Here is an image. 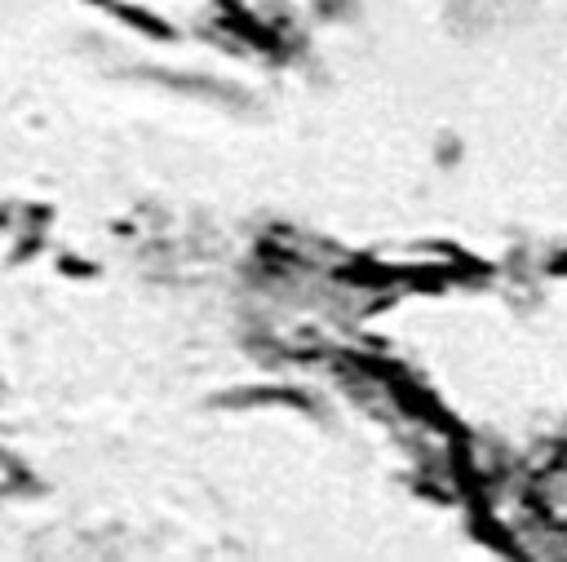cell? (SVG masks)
Here are the masks:
<instances>
[{"label": "cell", "mask_w": 567, "mask_h": 562, "mask_svg": "<svg viewBox=\"0 0 567 562\" xmlns=\"http://www.w3.org/2000/svg\"><path fill=\"white\" fill-rule=\"evenodd\" d=\"M443 9L465 31H492V27L518 22L532 9V0H443Z\"/></svg>", "instance_id": "obj_1"}, {"label": "cell", "mask_w": 567, "mask_h": 562, "mask_svg": "<svg viewBox=\"0 0 567 562\" xmlns=\"http://www.w3.org/2000/svg\"><path fill=\"white\" fill-rule=\"evenodd\" d=\"M27 491H35V478L27 473V465H22L18 456H9V451L0 447V500L27 496Z\"/></svg>", "instance_id": "obj_2"}]
</instances>
